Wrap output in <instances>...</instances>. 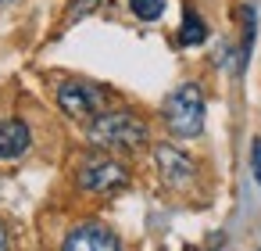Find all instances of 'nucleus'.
I'll use <instances>...</instances> for the list:
<instances>
[{"label": "nucleus", "instance_id": "1", "mask_svg": "<svg viewBox=\"0 0 261 251\" xmlns=\"http://www.w3.org/2000/svg\"><path fill=\"white\" fill-rule=\"evenodd\" d=\"M90 140L104 151H140L147 144V126L133 111H104L90 122Z\"/></svg>", "mask_w": 261, "mask_h": 251}, {"label": "nucleus", "instance_id": "2", "mask_svg": "<svg viewBox=\"0 0 261 251\" xmlns=\"http://www.w3.org/2000/svg\"><path fill=\"white\" fill-rule=\"evenodd\" d=\"M165 122H168V129H172L175 136H182V140L200 136V129H204V94H200L197 83L179 86V90L165 101Z\"/></svg>", "mask_w": 261, "mask_h": 251}, {"label": "nucleus", "instance_id": "3", "mask_svg": "<svg viewBox=\"0 0 261 251\" xmlns=\"http://www.w3.org/2000/svg\"><path fill=\"white\" fill-rule=\"evenodd\" d=\"M58 104L65 115H72L75 122H93L104 115V94L83 79H68L58 86Z\"/></svg>", "mask_w": 261, "mask_h": 251}, {"label": "nucleus", "instance_id": "4", "mask_svg": "<svg viewBox=\"0 0 261 251\" xmlns=\"http://www.w3.org/2000/svg\"><path fill=\"white\" fill-rule=\"evenodd\" d=\"M125 183H129V169L108 154H90L79 169V187L90 194H108V190H118Z\"/></svg>", "mask_w": 261, "mask_h": 251}, {"label": "nucleus", "instance_id": "5", "mask_svg": "<svg viewBox=\"0 0 261 251\" xmlns=\"http://www.w3.org/2000/svg\"><path fill=\"white\" fill-rule=\"evenodd\" d=\"M154 165H158V172H161V179H165L168 187H186V183H193V176H197L193 158L182 154L179 147H168V144L154 147Z\"/></svg>", "mask_w": 261, "mask_h": 251}, {"label": "nucleus", "instance_id": "6", "mask_svg": "<svg viewBox=\"0 0 261 251\" xmlns=\"http://www.w3.org/2000/svg\"><path fill=\"white\" fill-rule=\"evenodd\" d=\"M61 251H122L115 233L97 226V222H86V226H75L68 237H65V247Z\"/></svg>", "mask_w": 261, "mask_h": 251}, {"label": "nucleus", "instance_id": "7", "mask_svg": "<svg viewBox=\"0 0 261 251\" xmlns=\"http://www.w3.org/2000/svg\"><path fill=\"white\" fill-rule=\"evenodd\" d=\"M29 126L22 119H4L0 122V162H11V158H22L29 151Z\"/></svg>", "mask_w": 261, "mask_h": 251}, {"label": "nucleus", "instance_id": "8", "mask_svg": "<svg viewBox=\"0 0 261 251\" xmlns=\"http://www.w3.org/2000/svg\"><path fill=\"white\" fill-rule=\"evenodd\" d=\"M207 40V26L200 22V15L193 11V8H186L182 11V29H179V43L182 47H197V43H204Z\"/></svg>", "mask_w": 261, "mask_h": 251}, {"label": "nucleus", "instance_id": "9", "mask_svg": "<svg viewBox=\"0 0 261 251\" xmlns=\"http://www.w3.org/2000/svg\"><path fill=\"white\" fill-rule=\"evenodd\" d=\"M165 4H168V0H129V8H133V15L140 22H158Z\"/></svg>", "mask_w": 261, "mask_h": 251}, {"label": "nucleus", "instance_id": "10", "mask_svg": "<svg viewBox=\"0 0 261 251\" xmlns=\"http://www.w3.org/2000/svg\"><path fill=\"white\" fill-rule=\"evenodd\" d=\"M100 4H104V0H72V4H68V26L79 22V18H86V15H93Z\"/></svg>", "mask_w": 261, "mask_h": 251}, {"label": "nucleus", "instance_id": "11", "mask_svg": "<svg viewBox=\"0 0 261 251\" xmlns=\"http://www.w3.org/2000/svg\"><path fill=\"white\" fill-rule=\"evenodd\" d=\"M250 169H254V179L261 183V140L250 144Z\"/></svg>", "mask_w": 261, "mask_h": 251}, {"label": "nucleus", "instance_id": "12", "mask_svg": "<svg viewBox=\"0 0 261 251\" xmlns=\"http://www.w3.org/2000/svg\"><path fill=\"white\" fill-rule=\"evenodd\" d=\"M0 251H8V226L0 222Z\"/></svg>", "mask_w": 261, "mask_h": 251}, {"label": "nucleus", "instance_id": "13", "mask_svg": "<svg viewBox=\"0 0 261 251\" xmlns=\"http://www.w3.org/2000/svg\"><path fill=\"white\" fill-rule=\"evenodd\" d=\"M0 4H8V0H0Z\"/></svg>", "mask_w": 261, "mask_h": 251}]
</instances>
